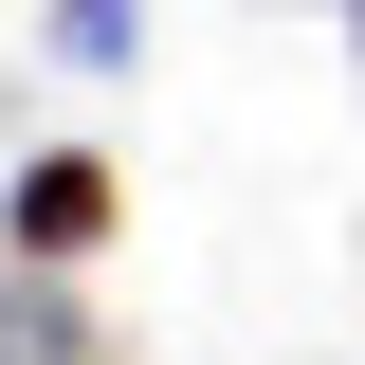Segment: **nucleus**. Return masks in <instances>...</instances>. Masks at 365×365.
Segmentation results:
<instances>
[{"instance_id":"obj_1","label":"nucleus","mask_w":365,"mask_h":365,"mask_svg":"<svg viewBox=\"0 0 365 365\" xmlns=\"http://www.w3.org/2000/svg\"><path fill=\"white\" fill-rule=\"evenodd\" d=\"M0 237H19V256H91V237H110V165H91V146H37L19 201H0Z\"/></svg>"},{"instance_id":"obj_2","label":"nucleus","mask_w":365,"mask_h":365,"mask_svg":"<svg viewBox=\"0 0 365 365\" xmlns=\"http://www.w3.org/2000/svg\"><path fill=\"white\" fill-rule=\"evenodd\" d=\"M128 55H146L128 0H55V73H128Z\"/></svg>"}]
</instances>
